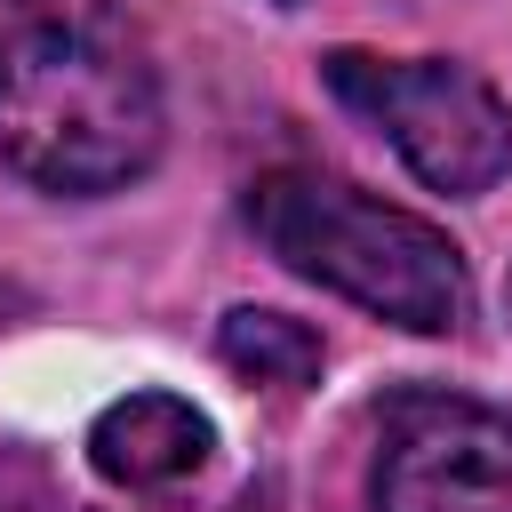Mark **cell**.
Wrapping results in <instances>:
<instances>
[{"label": "cell", "instance_id": "3957f363", "mask_svg": "<svg viewBox=\"0 0 512 512\" xmlns=\"http://www.w3.org/2000/svg\"><path fill=\"white\" fill-rule=\"evenodd\" d=\"M320 80L344 112H360L416 184L472 200L512 168V104L496 80H480L456 56H368V48H328Z\"/></svg>", "mask_w": 512, "mask_h": 512}, {"label": "cell", "instance_id": "52a82bcc", "mask_svg": "<svg viewBox=\"0 0 512 512\" xmlns=\"http://www.w3.org/2000/svg\"><path fill=\"white\" fill-rule=\"evenodd\" d=\"M0 512H64V504H56V496H40L32 480H8V472H0Z\"/></svg>", "mask_w": 512, "mask_h": 512}, {"label": "cell", "instance_id": "5b68a950", "mask_svg": "<svg viewBox=\"0 0 512 512\" xmlns=\"http://www.w3.org/2000/svg\"><path fill=\"white\" fill-rule=\"evenodd\" d=\"M216 456V424L184 392H128L88 424V464L128 496H168L200 480Z\"/></svg>", "mask_w": 512, "mask_h": 512}, {"label": "cell", "instance_id": "7a4b0ae2", "mask_svg": "<svg viewBox=\"0 0 512 512\" xmlns=\"http://www.w3.org/2000/svg\"><path fill=\"white\" fill-rule=\"evenodd\" d=\"M248 232L312 288L408 328V336H440L472 312V280L464 256L440 224L328 176V168H272L248 184Z\"/></svg>", "mask_w": 512, "mask_h": 512}, {"label": "cell", "instance_id": "8992f818", "mask_svg": "<svg viewBox=\"0 0 512 512\" xmlns=\"http://www.w3.org/2000/svg\"><path fill=\"white\" fill-rule=\"evenodd\" d=\"M216 360L232 368V376H256V384H280V392H296V384H320V336L304 328V320H288V312H264V304H240V312H224V328H216Z\"/></svg>", "mask_w": 512, "mask_h": 512}, {"label": "cell", "instance_id": "277c9868", "mask_svg": "<svg viewBox=\"0 0 512 512\" xmlns=\"http://www.w3.org/2000/svg\"><path fill=\"white\" fill-rule=\"evenodd\" d=\"M368 512H512V416L464 392H400L376 432Z\"/></svg>", "mask_w": 512, "mask_h": 512}, {"label": "cell", "instance_id": "ba28073f", "mask_svg": "<svg viewBox=\"0 0 512 512\" xmlns=\"http://www.w3.org/2000/svg\"><path fill=\"white\" fill-rule=\"evenodd\" d=\"M504 312H512V280H504Z\"/></svg>", "mask_w": 512, "mask_h": 512}, {"label": "cell", "instance_id": "6da1fadb", "mask_svg": "<svg viewBox=\"0 0 512 512\" xmlns=\"http://www.w3.org/2000/svg\"><path fill=\"white\" fill-rule=\"evenodd\" d=\"M168 104L120 0H0V168L96 200L160 160Z\"/></svg>", "mask_w": 512, "mask_h": 512}, {"label": "cell", "instance_id": "9c48e42d", "mask_svg": "<svg viewBox=\"0 0 512 512\" xmlns=\"http://www.w3.org/2000/svg\"><path fill=\"white\" fill-rule=\"evenodd\" d=\"M280 8H296V0H280Z\"/></svg>", "mask_w": 512, "mask_h": 512}]
</instances>
